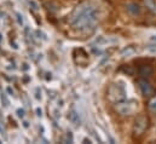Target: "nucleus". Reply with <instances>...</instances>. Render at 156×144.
<instances>
[{"label":"nucleus","mask_w":156,"mask_h":144,"mask_svg":"<svg viewBox=\"0 0 156 144\" xmlns=\"http://www.w3.org/2000/svg\"><path fill=\"white\" fill-rule=\"evenodd\" d=\"M98 20V10L91 4H82L74 11L70 18V24L78 31H88L96 27Z\"/></svg>","instance_id":"obj_1"},{"label":"nucleus","mask_w":156,"mask_h":144,"mask_svg":"<svg viewBox=\"0 0 156 144\" xmlns=\"http://www.w3.org/2000/svg\"><path fill=\"white\" fill-rule=\"evenodd\" d=\"M117 111L122 115H131L137 110V103L134 102H123V103H117L116 106Z\"/></svg>","instance_id":"obj_2"},{"label":"nucleus","mask_w":156,"mask_h":144,"mask_svg":"<svg viewBox=\"0 0 156 144\" xmlns=\"http://www.w3.org/2000/svg\"><path fill=\"white\" fill-rule=\"evenodd\" d=\"M114 87H115V92L113 91V90H110L109 91V96H110V98L113 99V101H122L125 97H126V92H125V88L122 87V86H120V85H113Z\"/></svg>","instance_id":"obj_3"},{"label":"nucleus","mask_w":156,"mask_h":144,"mask_svg":"<svg viewBox=\"0 0 156 144\" xmlns=\"http://www.w3.org/2000/svg\"><path fill=\"white\" fill-rule=\"evenodd\" d=\"M138 84H139V88H140V91H142V93L144 96L153 95V87H151V85L147 80H139Z\"/></svg>","instance_id":"obj_4"},{"label":"nucleus","mask_w":156,"mask_h":144,"mask_svg":"<svg viewBox=\"0 0 156 144\" xmlns=\"http://www.w3.org/2000/svg\"><path fill=\"white\" fill-rule=\"evenodd\" d=\"M145 127H147V120H145V117L139 116V117L136 120V122H134V130H136L138 133H140V132L144 131Z\"/></svg>","instance_id":"obj_5"},{"label":"nucleus","mask_w":156,"mask_h":144,"mask_svg":"<svg viewBox=\"0 0 156 144\" xmlns=\"http://www.w3.org/2000/svg\"><path fill=\"white\" fill-rule=\"evenodd\" d=\"M126 9H127V11H128L131 15H133V16L139 15L140 11H142V10H140V6H139L138 4H136V2H129V4H127Z\"/></svg>","instance_id":"obj_6"},{"label":"nucleus","mask_w":156,"mask_h":144,"mask_svg":"<svg viewBox=\"0 0 156 144\" xmlns=\"http://www.w3.org/2000/svg\"><path fill=\"white\" fill-rule=\"evenodd\" d=\"M139 74H140L142 76H150V75L153 74V68H151L150 66H143V67H140V69H139Z\"/></svg>","instance_id":"obj_7"},{"label":"nucleus","mask_w":156,"mask_h":144,"mask_svg":"<svg viewBox=\"0 0 156 144\" xmlns=\"http://www.w3.org/2000/svg\"><path fill=\"white\" fill-rule=\"evenodd\" d=\"M134 53H136V49L132 47V46H128V47H126V49L121 52V56H122V57H131V56H133Z\"/></svg>","instance_id":"obj_8"},{"label":"nucleus","mask_w":156,"mask_h":144,"mask_svg":"<svg viewBox=\"0 0 156 144\" xmlns=\"http://www.w3.org/2000/svg\"><path fill=\"white\" fill-rule=\"evenodd\" d=\"M145 4L151 11L156 12V0H145Z\"/></svg>","instance_id":"obj_9"},{"label":"nucleus","mask_w":156,"mask_h":144,"mask_svg":"<svg viewBox=\"0 0 156 144\" xmlns=\"http://www.w3.org/2000/svg\"><path fill=\"white\" fill-rule=\"evenodd\" d=\"M147 51L150 52V53H153V55H156V44L155 45H149L147 47Z\"/></svg>","instance_id":"obj_10"},{"label":"nucleus","mask_w":156,"mask_h":144,"mask_svg":"<svg viewBox=\"0 0 156 144\" xmlns=\"http://www.w3.org/2000/svg\"><path fill=\"white\" fill-rule=\"evenodd\" d=\"M150 109H151L153 111H155V113H156V99H155V101H153V102L150 103Z\"/></svg>","instance_id":"obj_11"},{"label":"nucleus","mask_w":156,"mask_h":144,"mask_svg":"<svg viewBox=\"0 0 156 144\" xmlns=\"http://www.w3.org/2000/svg\"><path fill=\"white\" fill-rule=\"evenodd\" d=\"M17 113H18V116H23V115H24V110H23V109H20Z\"/></svg>","instance_id":"obj_12"},{"label":"nucleus","mask_w":156,"mask_h":144,"mask_svg":"<svg viewBox=\"0 0 156 144\" xmlns=\"http://www.w3.org/2000/svg\"><path fill=\"white\" fill-rule=\"evenodd\" d=\"M150 41H154V42H156V35L150 36Z\"/></svg>","instance_id":"obj_13"},{"label":"nucleus","mask_w":156,"mask_h":144,"mask_svg":"<svg viewBox=\"0 0 156 144\" xmlns=\"http://www.w3.org/2000/svg\"><path fill=\"white\" fill-rule=\"evenodd\" d=\"M37 113H38V116H41V110L40 109H37Z\"/></svg>","instance_id":"obj_14"},{"label":"nucleus","mask_w":156,"mask_h":144,"mask_svg":"<svg viewBox=\"0 0 156 144\" xmlns=\"http://www.w3.org/2000/svg\"><path fill=\"white\" fill-rule=\"evenodd\" d=\"M1 40H2V35L0 34V42H1Z\"/></svg>","instance_id":"obj_15"}]
</instances>
